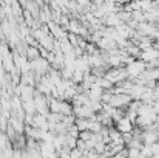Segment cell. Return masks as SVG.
Instances as JSON below:
<instances>
[{"instance_id":"cell-9","label":"cell","mask_w":159,"mask_h":158,"mask_svg":"<svg viewBox=\"0 0 159 158\" xmlns=\"http://www.w3.org/2000/svg\"><path fill=\"white\" fill-rule=\"evenodd\" d=\"M139 157H141V151L139 149L127 147V158H139Z\"/></svg>"},{"instance_id":"cell-12","label":"cell","mask_w":159,"mask_h":158,"mask_svg":"<svg viewBox=\"0 0 159 158\" xmlns=\"http://www.w3.org/2000/svg\"><path fill=\"white\" fill-rule=\"evenodd\" d=\"M150 147H152V152H153V155L159 154V141H158V143H155V144H152Z\"/></svg>"},{"instance_id":"cell-8","label":"cell","mask_w":159,"mask_h":158,"mask_svg":"<svg viewBox=\"0 0 159 158\" xmlns=\"http://www.w3.org/2000/svg\"><path fill=\"white\" fill-rule=\"evenodd\" d=\"M93 135H94V133H91L90 130H85V132H79V138H77V140H80V141L87 143V141L93 140Z\"/></svg>"},{"instance_id":"cell-2","label":"cell","mask_w":159,"mask_h":158,"mask_svg":"<svg viewBox=\"0 0 159 158\" xmlns=\"http://www.w3.org/2000/svg\"><path fill=\"white\" fill-rule=\"evenodd\" d=\"M104 78L108 79L113 85H117V84H120L122 81L128 79L127 71H125L124 67H120V68H108L105 71V76H104Z\"/></svg>"},{"instance_id":"cell-3","label":"cell","mask_w":159,"mask_h":158,"mask_svg":"<svg viewBox=\"0 0 159 158\" xmlns=\"http://www.w3.org/2000/svg\"><path fill=\"white\" fill-rule=\"evenodd\" d=\"M133 127H134V124L128 119V118H122V119H119L117 122H114V129L120 133V135H124V133H131L133 132Z\"/></svg>"},{"instance_id":"cell-7","label":"cell","mask_w":159,"mask_h":158,"mask_svg":"<svg viewBox=\"0 0 159 158\" xmlns=\"http://www.w3.org/2000/svg\"><path fill=\"white\" fill-rule=\"evenodd\" d=\"M90 122H91V121H88V119H76V121H74V126H76V129H77L79 132H85V130H88Z\"/></svg>"},{"instance_id":"cell-5","label":"cell","mask_w":159,"mask_h":158,"mask_svg":"<svg viewBox=\"0 0 159 158\" xmlns=\"http://www.w3.org/2000/svg\"><path fill=\"white\" fill-rule=\"evenodd\" d=\"M62 116H71L73 115V105L68 101H62L60 103V112H59Z\"/></svg>"},{"instance_id":"cell-6","label":"cell","mask_w":159,"mask_h":158,"mask_svg":"<svg viewBox=\"0 0 159 158\" xmlns=\"http://www.w3.org/2000/svg\"><path fill=\"white\" fill-rule=\"evenodd\" d=\"M25 57H26L30 62L34 60V59H37V57H40L39 48H36V47H28V48H26V53H25Z\"/></svg>"},{"instance_id":"cell-10","label":"cell","mask_w":159,"mask_h":158,"mask_svg":"<svg viewBox=\"0 0 159 158\" xmlns=\"http://www.w3.org/2000/svg\"><path fill=\"white\" fill-rule=\"evenodd\" d=\"M152 155H153V152H152V147H150V146H142V149H141V157L150 158Z\"/></svg>"},{"instance_id":"cell-1","label":"cell","mask_w":159,"mask_h":158,"mask_svg":"<svg viewBox=\"0 0 159 158\" xmlns=\"http://www.w3.org/2000/svg\"><path fill=\"white\" fill-rule=\"evenodd\" d=\"M145 70H147V64L142 62L141 59H136L133 64H130V65L125 67V71H127V76H128L130 81L131 79H138Z\"/></svg>"},{"instance_id":"cell-13","label":"cell","mask_w":159,"mask_h":158,"mask_svg":"<svg viewBox=\"0 0 159 158\" xmlns=\"http://www.w3.org/2000/svg\"><path fill=\"white\" fill-rule=\"evenodd\" d=\"M12 158H22V151L20 149H12Z\"/></svg>"},{"instance_id":"cell-11","label":"cell","mask_w":159,"mask_h":158,"mask_svg":"<svg viewBox=\"0 0 159 158\" xmlns=\"http://www.w3.org/2000/svg\"><path fill=\"white\" fill-rule=\"evenodd\" d=\"M82 152L79 151V149H71L70 151V158H82Z\"/></svg>"},{"instance_id":"cell-4","label":"cell","mask_w":159,"mask_h":158,"mask_svg":"<svg viewBox=\"0 0 159 158\" xmlns=\"http://www.w3.org/2000/svg\"><path fill=\"white\" fill-rule=\"evenodd\" d=\"M54 152H56V149H54L53 144L45 143V141H40V144H39V154H40L42 158H50Z\"/></svg>"}]
</instances>
